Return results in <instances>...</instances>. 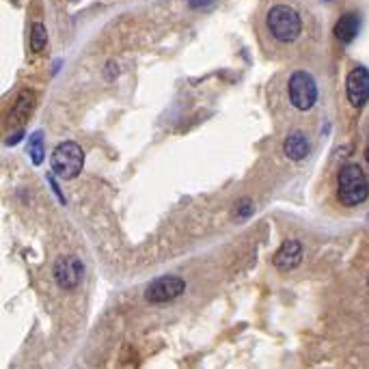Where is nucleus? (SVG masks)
Segmentation results:
<instances>
[{
  "mask_svg": "<svg viewBox=\"0 0 369 369\" xmlns=\"http://www.w3.org/2000/svg\"><path fill=\"white\" fill-rule=\"evenodd\" d=\"M369 197V181L360 166L346 164L337 175V199L346 208L360 205Z\"/></svg>",
  "mask_w": 369,
  "mask_h": 369,
  "instance_id": "obj_1",
  "label": "nucleus"
},
{
  "mask_svg": "<svg viewBox=\"0 0 369 369\" xmlns=\"http://www.w3.org/2000/svg\"><path fill=\"white\" fill-rule=\"evenodd\" d=\"M50 166H52V173L60 179H76L85 166L82 147L74 141L58 143L50 156Z\"/></svg>",
  "mask_w": 369,
  "mask_h": 369,
  "instance_id": "obj_2",
  "label": "nucleus"
},
{
  "mask_svg": "<svg viewBox=\"0 0 369 369\" xmlns=\"http://www.w3.org/2000/svg\"><path fill=\"white\" fill-rule=\"evenodd\" d=\"M266 22H268L272 37L281 43H292L302 33V20H300L298 11L287 5H274L268 11Z\"/></svg>",
  "mask_w": 369,
  "mask_h": 369,
  "instance_id": "obj_3",
  "label": "nucleus"
},
{
  "mask_svg": "<svg viewBox=\"0 0 369 369\" xmlns=\"http://www.w3.org/2000/svg\"><path fill=\"white\" fill-rule=\"evenodd\" d=\"M289 102L298 110H311L318 102V85L309 72H294L289 82Z\"/></svg>",
  "mask_w": 369,
  "mask_h": 369,
  "instance_id": "obj_4",
  "label": "nucleus"
},
{
  "mask_svg": "<svg viewBox=\"0 0 369 369\" xmlns=\"http://www.w3.org/2000/svg\"><path fill=\"white\" fill-rule=\"evenodd\" d=\"M183 292H186V283L179 277H160L156 281H151L145 289V298L151 304H162V302H171L175 298H179Z\"/></svg>",
  "mask_w": 369,
  "mask_h": 369,
  "instance_id": "obj_5",
  "label": "nucleus"
},
{
  "mask_svg": "<svg viewBox=\"0 0 369 369\" xmlns=\"http://www.w3.org/2000/svg\"><path fill=\"white\" fill-rule=\"evenodd\" d=\"M82 272H85V266L78 257L74 255H65V257H58L54 262V268H52V274H54V281L60 289H76L80 279H82Z\"/></svg>",
  "mask_w": 369,
  "mask_h": 369,
  "instance_id": "obj_6",
  "label": "nucleus"
},
{
  "mask_svg": "<svg viewBox=\"0 0 369 369\" xmlns=\"http://www.w3.org/2000/svg\"><path fill=\"white\" fill-rule=\"evenodd\" d=\"M346 95L354 108H363L369 102V70L358 65L346 78Z\"/></svg>",
  "mask_w": 369,
  "mask_h": 369,
  "instance_id": "obj_7",
  "label": "nucleus"
},
{
  "mask_svg": "<svg viewBox=\"0 0 369 369\" xmlns=\"http://www.w3.org/2000/svg\"><path fill=\"white\" fill-rule=\"evenodd\" d=\"M300 262H302V244L298 240H285L272 257V264L279 272H289L298 268Z\"/></svg>",
  "mask_w": 369,
  "mask_h": 369,
  "instance_id": "obj_8",
  "label": "nucleus"
},
{
  "mask_svg": "<svg viewBox=\"0 0 369 369\" xmlns=\"http://www.w3.org/2000/svg\"><path fill=\"white\" fill-rule=\"evenodd\" d=\"M309 149H311L309 139H306V134H302V132H292V134L285 139V143H283L285 156H287L289 160H294V162L304 160L306 156H309Z\"/></svg>",
  "mask_w": 369,
  "mask_h": 369,
  "instance_id": "obj_9",
  "label": "nucleus"
},
{
  "mask_svg": "<svg viewBox=\"0 0 369 369\" xmlns=\"http://www.w3.org/2000/svg\"><path fill=\"white\" fill-rule=\"evenodd\" d=\"M358 28H360V18L356 14H343L337 20L333 33H335V37L341 43H352L356 39V35H358Z\"/></svg>",
  "mask_w": 369,
  "mask_h": 369,
  "instance_id": "obj_10",
  "label": "nucleus"
},
{
  "mask_svg": "<svg viewBox=\"0 0 369 369\" xmlns=\"http://www.w3.org/2000/svg\"><path fill=\"white\" fill-rule=\"evenodd\" d=\"M33 106H35V93L33 91H22L20 97H18V102H16V106H14V112H11L14 121L26 119L31 114Z\"/></svg>",
  "mask_w": 369,
  "mask_h": 369,
  "instance_id": "obj_11",
  "label": "nucleus"
},
{
  "mask_svg": "<svg viewBox=\"0 0 369 369\" xmlns=\"http://www.w3.org/2000/svg\"><path fill=\"white\" fill-rule=\"evenodd\" d=\"M43 154H46V149H43V134L41 132H33L31 139H28V156H31L33 164L39 166L43 162Z\"/></svg>",
  "mask_w": 369,
  "mask_h": 369,
  "instance_id": "obj_12",
  "label": "nucleus"
},
{
  "mask_svg": "<svg viewBox=\"0 0 369 369\" xmlns=\"http://www.w3.org/2000/svg\"><path fill=\"white\" fill-rule=\"evenodd\" d=\"M48 43V31L41 22H35L31 26V50L33 52H41Z\"/></svg>",
  "mask_w": 369,
  "mask_h": 369,
  "instance_id": "obj_13",
  "label": "nucleus"
},
{
  "mask_svg": "<svg viewBox=\"0 0 369 369\" xmlns=\"http://www.w3.org/2000/svg\"><path fill=\"white\" fill-rule=\"evenodd\" d=\"M251 214H253V203H251L249 199H242V201L237 203L235 216H237V218H249Z\"/></svg>",
  "mask_w": 369,
  "mask_h": 369,
  "instance_id": "obj_14",
  "label": "nucleus"
},
{
  "mask_svg": "<svg viewBox=\"0 0 369 369\" xmlns=\"http://www.w3.org/2000/svg\"><path fill=\"white\" fill-rule=\"evenodd\" d=\"M193 9H203V7H210L214 0H188Z\"/></svg>",
  "mask_w": 369,
  "mask_h": 369,
  "instance_id": "obj_15",
  "label": "nucleus"
},
{
  "mask_svg": "<svg viewBox=\"0 0 369 369\" xmlns=\"http://www.w3.org/2000/svg\"><path fill=\"white\" fill-rule=\"evenodd\" d=\"M20 139H22V132L14 134V139H9V141H7V145H16V143H20Z\"/></svg>",
  "mask_w": 369,
  "mask_h": 369,
  "instance_id": "obj_16",
  "label": "nucleus"
},
{
  "mask_svg": "<svg viewBox=\"0 0 369 369\" xmlns=\"http://www.w3.org/2000/svg\"><path fill=\"white\" fill-rule=\"evenodd\" d=\"M365 158H367V162H369V149H367V154H365Z\"/></svg>",
  "mask_w": 369,
  "mask_h": 369,
  "instance_id": "obj_17",
  "label": "nucleus"
}]
</instances>
